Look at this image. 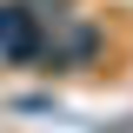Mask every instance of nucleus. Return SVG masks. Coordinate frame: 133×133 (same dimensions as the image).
<instances>
[{
	"mask_svg": "<svg viewBox=\"0 0 133 133\" xmlns=\"http://www.w3.org/2000/svg\"><path fill=\"white\" fill-rule=\"evenodd\" d=\"M0 47L14 53V60H33L40 53V20L27 7H0Z\"/></svg>",
	"mask_w": 133,
	"mask_h": 133,
	"instance_id": "obj_1",
	"label": "nucleus"
}]
</instances>
